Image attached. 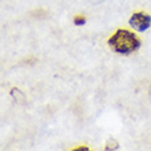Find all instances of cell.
Listing matches in <instances>:
<instances>
[{
    "label": "cell",
    "mask_w": 151,
    "mask_h": 151,
    "mask_svg": "<svg viewBox=\"0 0 151 151\" xmlns=\"http://www.w3.org/2000/svg\"><path fill=\"white\" fill-rule=\"evenodd\" d=\"M109 45L118 54H131L140 47V40L129 30L118 29L110 37Z\"/></svg>",
    "instance_id": "obj_1"
},
{
    "label": "cell",
    "mask_w": 151,
    "mask_h": 151,
    "mask_svg": "<svg viewBox=\"0 0 151 151\" xmlns=\"http://www.w3.org/2000/svg\"><path fill=\"white\" fill-rule=\"evenodd\" d=\"M129 24L133 29L139 30V32H144L146 29L150 28L151 25V17L146 12H135L129 19Z\"/></svg>",
    "instance_id": "obj_2"
},
{
    "label": "cell",
    "mask_w": 151,
    "mask_h": 151,
    "mask_svg": "<svg viewBox=\"0 0 151 151\" xmlns=\"http://www.w3.org/2000/svg\"><path fill=\"white\" fill-rule=\"evenodd\" d=\"M85 21H87V19H85V17H84V15H77L74 18V25H77V26L84 25V24H85Z\"/></svg>",
    "instance_id": "obj_3"
}]
</instances>
